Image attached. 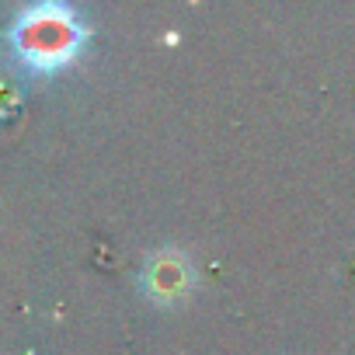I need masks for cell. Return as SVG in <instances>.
Listing matches in <instances>:
<instances>
[{
  "label": "cell",
  "mask_w": 355,
  "mask_h": 355,
  "mask_svg": "<svg viewBox=\"0 0 355 355\" xmlns=\"http://www.w3.org/2000/svg\"><path fill=\"white\" fill-rule=\"evenodd\" d=\"M185 279H189V272L182 261H174V254H160L146 268V286L164 300H171L178 289H185Z\"/></svg>",
  "instance_id": "2"
},
{
  "label": "cell",
  "mask_w": 355,
  "mask_h": 355,
  "mask_svg": "<svg viewBox=\"0 0 355 355\" xmlns=\"http://www.w3.org/2000/svg\"><path fill=\"white\" fill-rule=\"evenodd\" d=\"M84 39H87V28L80 15L67 4H32L18 15L11 28V42L18 56L32 70H42V73L73 63Z\"/></svg>",
  "instance_id": "1"
}]
</instances>
